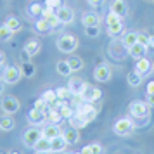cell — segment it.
<instances>
[{"label": "cell", "mask_w": 154, "mask_h": 154, "mask_svg": "<svg viewBox=\"0 0 154 154\" xmlns=\"http://www.w3.org/2000/svg\"><path fill=\"white\" fill-rule=\"evenodd\" d=\"M57 49L61 50L63 54H71L78 49V38L71 33H64L57 38Z\"/></svg>", "instance_id": "6da1fadb"}, {"label": "cell", "mask_w": 154, "mask_h": 154, "mask_svg": "<svg viewBox=\"0 0 154 154\" xmlns=\"http://www.w3.org/2000/svg\"><path fill=\"white\" fill-rule=\"evenodd\" d=\"M106 24H107V35L109 36H119L123 33V21L118 14H114L109 11V14L106 17Z\"/></svg>", "instance_id": "7a4b0ae2"}, {"label": "cell", "mask_w": 154, "mask_h": 154, "mask_svg": "<svg viewBox=\"0 0 154 154\" xmlns=\"http://www.w3.org/2000/svg\"><path fill=\"white\" fill-rule=\"evenodd\" d=\"M133 128H135V125H133V121L130 118H119L112 126V132L119 135V137H128L133 132Z\"/></svg>", "instance_id": "3957f363"}, {"label": "cell", "mask_w": 154, "mask_h": 154, "mask_svg": "<svg viewBox=\"0 0 154 154\" xmlns=\"http://www.w3.org/2000/svg\"><path fill=\"white\" fill-rule=\"evenodd\" d=\"M21 78H23L21 68H17V66H5V69L2 73V82L7 85H16Z\"/></svg>", "instance_id": "277c9868"}, {"label": "cell", "mask_w": 154, "mask_h": 154, "mask_svg": "<svg viewBox=\"0 0 154 154\" xmlns=\"http://www.w3.org/2000/svg\"><path fill=\"white\" fill-rule=\"evenodd\" d=\"M75 112H76V114H80V116H82L87 123H90V121H94V119L97 118V109L94 107V104H92V102H82V104L78 106V109Z\"/></svg>", "instance_id": "5b68a950"}, {"label": "cell", "mask_w": 154, "mask_h": 154, "mask_svg": "<svg viewBox=\"0 0 154 154\" xmlns=\"http://www.w3.org/2000/svg\"><path fill=\"white\" fill-rule=\"evenodd\" d=\"M128 111H130V114H132L133 118L144 119V118H147V116H149V106H147V102L135 100V102H132V104H130Z\"/></svg>", "instance_id": "8992f818"}, {"label": "cell", "mask_w": 154, "mask_h": 154, "mask_svg": "<svg viewBox=\"0 0 154 154\" xmlns=\"http://www.w3.org/2000/svg\"><path fill=\"white\" fill-rule=\"evenodd\" d=\"M0 107H2V111L5 112V114H16V112L19 111V107H21V104H19V100L14 97V95H7V97L2 99V102H0Z\"/></svg>", "instance_id": "52a82bcc"}, {"label": "cell", "mask_w": 154, "mask_h": 154, "mask_svg": "<svg viewBox=\"0 0 154 154\" xmlns=\"http://www.w3.org/2000/svg\"><path fill=\"white\" fill-rule=\"evenodd\" d=\"M40 139H42V130H38L35 126H33V128H28L26 132L23 133V144L26 147H29V149H33L35 144Z\"/></svg>", "instance_id": "ba28073f"}, {"label": "cell", "mask_w": 154, "mask_h": 154, "mask_svg": "<svg viewBox=\"0 0 154 154\" xmlns=\"http://www.w3.org/2000/svg\"><path fill=\"white\" fill-rule=\"evenodd\" d=\"M102 97V92H100V88H97V87H92V85H87V88H85V92L82 94V102H97L99 99Z\"/></svg>", "instance_id": "9c48e42d"}, {"label": "cell", "mask_w": 154, "mask_h": 154, "mask_svg": "<svg viewBox=\"0 0 154 154\" xmlns=\"http://www.w3.org/2000/svg\"><path fill=\"white\" fill-rule=\"evenodd\" d=\"M87 82H83L82 78H71L69 83H68V88H69L71 95H75V97H82V94L85 92V88H87Z\"/></svg>", "instance_id": "30bf717a"}, {"label": "cell", "mask_w": 154, "mask_h": 154, "mask_svg": "<svg viewBox=\"0 0 154 154\" xmlns=\"http://www.w3.org/2000/svg\"><path fill=\"white\" fill-rule=\"evenodd\" d=\"M56 16L59 17L61 24H71V23L75 21V11L71 7H68V5H63V7L57 9Z\"/></svg>", "instance_id": "8fae6325"}, {"label": "cell", "mask_w": 154, "mask_h": 154, "mask_svg": "<svg viewBox=\"0 0 154 154\" xmlns=\"http://www.w3.org/2000/svg\"><path fill=\"white\" fill-rule=\"evenodd\" d=\"M112 76V71L109 66H106V64H100V66H97L95 69H94V78L97 80V82H100V83H106V82H109Z\"/></svg>", "instance_id": "7c38bea8"}, {"label": "cell", "mask_w": 154, "mask_h": 154, "mask_svg": "<svg viewBox=\"0 0 154 154\" xmlns=\"http://www.w3.org/2000/svg\"><path fill=\"white\" fill-rule=\"evenodd\" d=\"M59 135H63V132H61L59 125L47 123V125L42 128V137H45V139H49V140H54L56 137H59Z\"/></svg>", "instance_id": "4fadbf2b"}, {"label": "cell", "mask_w": 154, "mask_h": 154, "mask_svg": "<svg viewBox=\"0 0 154 154\" xmlns=\"http://www.w3.org/2000/svg\"><path fill=\"white\" fill-rule=\"evenodd\" d=\"M23 50H24L29 57H33V56H36V54L42 50V42H40L38 38H29L28 42L24 43V49Z\"/></svg>", "instance_id": "5bb4252c"}, {"label": "cell", "mask_w": 154, "mask_h": 154, "mask_svg": "<svg viewBox=\"0 0 154 154\" xmlns=\"http://www.w3.org/2000/svg\"><path fill=\"white\" fill-rule=\"evenodd\" d=\"M28 121L31 123V125L38 126V125H43V123L47 121V118H45V112L43 111H38V109L33 107V109L28 112Z\"/></svg>", "instance_id": "9a60e30c"}, {"label": "cell", "mask_w": 154, "mask_h": 154, "mask_svg": "<svg viewBox=\"0 0 154 154\" xmlns=\"http://www.w3.org/2000/svg\"><path fill=\"white\" fill-rule=\"evenodd\" d=\"M82 24H83L85 28H88V26H99L100 24V16L97 12H85L82 16Z\"/></svg>", "instance_id": "2e32d148"}, {"label": "cell", "mask_w": 154, "mask_h": 154, "mask_svg": "<svg viewBox=\"0 0 154 154\" xmlns=\"http://www.w3.org/2000/svg\"><path fill=\"white\" fill-rule=\"evenodd\" d=\"M128 50V56L133 57L135 61H139V59H142V57H146V52H147V47L146 45H142V43H135V45H132Z\"/></svg>", "instance_id": "e0dca14e"}, {"label": "cell", "mask_w": 154, "mask_h": 154, "mask_svg": "<svg viewBox=\"0 0 154 154\" xmlns=\"http://www.w3.org/2000/svg\"><path fill=\"white\" fill-rule=\"evenodd\" d=\"M109 11L114 12V14H118L119 17H123V16H126V12H128V5H126L125 0H112Z\"/></svg>", "instance_id": "ac0fdd59"}, {"label": "cell", "mask_w": 154, "mask_h": 154, "mask_svg": "<svg viewBox=\"0 0 154 154\" xmlns=\"http://www.w3.org/2000/svg\"><path fill=\"white\" fill-rule=\"evenodd\" d=\"M63 137L66 139L68 144L75 146V144H78V140H80V132H78V128H75V126H69V128H66L63 132Z\"/></svg>", "instance_id": "d6986e66"}, {"label": "cell", "mask_w": 154, "mask_h": 154, "mask_svg": "<svg viewBox=\"0 0 154 154\" xmlns=\"http://www.w3.org/2000/svg\"><path fill=\"white\" fill-rule=\"evenodd\" d=\"M33 149H35V152H52V140L42 137V139L35 144Z\"/></svg>", "instance_id": "ffe728a7"}, {"label": "cell", "mask_w": 154, "mask_h": 154, "mask_svg": "<svg viewBox=\"0 0 154 154\" xmlns=\"http://www.w3.org/2000/svg\"><path fill=\"white\" fill-rule=\"evenodd\" d=\"M5 26H7L12 33H17V31H21V28H23V24H21V21L16 17V16H7L5 17V23H4Z\"/></svg>", "instance_id": "44dd1931"}, {"label": "cell", "mask_w": 154, "mask_h": 154, "mask_svg": "<svg viewBox=\"0 0 154 154\" xmlns=\"http://www.w3.org/2000/svg\"><path fill=\"white\" fill-rule=\"evenodd\" d=\"M69 146L68 142H66V139H64L63 135H59V137H56V139L52 140V152H63V151H66V147Z\"/></svg>", "instance_id": "7402d4cb"}, {"label": "cell", "mask_w": 154, "mask_h": 154, "mask_svg": "<svg viewBox=\"0 0 154 154\" xmlns=\"http://www.w3.org/2000/svg\"><path fill=\"white\" fill-rule=\"evenodd\" d=\"M135 71L139 73V75H147L149 71H151V61L147 59V57H142V59H139L137 61V64H135Z\"/></svg>", "instance_id": "603a6c76"}, {"label": "cell", "mask_w": 154, "mask_h": 154, "mask_svg": "<svg viewBox=\"0 0 154 154\" xmlns=\"http://www.w3.org/2000/svg\"><path fill=\"white\" fill-rule=\"evenodd\" d=\"M19 68H21V73H23V76H24V78H33L36 75V66L31 63V61L23 63Z\"/></svg>", "instance_id": "cb8c5ba5"}, {"label": "cell", "mask_w": 154, "mask_h": 154, "mask_svg": "<svg viewBox=\"0 0 154 154\" xmlns=\"http://www.w3.org/2000/svg\"><path fill=\"white\" fill-rule=\"evenodd\" d=\"M14 128H16V121L11 118V114H5V116L0 118V130L2 132H11Z\"/></svg>", "instance_id": "d4e9b609"}, {"label": "cell", "mask_w": 154, "mask_h": 154, "mask_svg": "<svg viewBox=\"0 0 154 154\" xmlns=\"http://www.w3.org/2000/svg\"><path fill=\"white\" fill-rule=\"evenodd\" d=\"M35 31L36 33H40V35H47V33H50L52 31V26L49 24V21L47 19H36L35 23Z\"/></svg>", "instance_id": "484cf974"}, {"label": "cell", "mask_w": 154, "mask_h": 154, "mask_svg": "<svg viewBox=\"0 0 154 154\" xmlns=\"http://www.w3.org/2000/svg\"><path fill=\"white\" fill-rule=\"evenodd\" d=\"M137 35H139V33H135V31H128V33H125V35L121 36V43H123V47H125V49H130L132 45H135V43H137Z\"/></svg>", "instance_id": "4316f807"}, {"label": "cell", "mask_w": 154, "mask_h": 154, "mask_svg": "<svg viewBox=\"0 0 154 154\" xmlns=\"http://www.w3.org/2000/svg\"><path fill=\"white\" fill-rule=\"evenodd\" d=\"M45 118H47V123H54V125H59L64 119L61 116V112L56 111V109H50V107H49V111L45 112Z\"/></svg>", "instance_id": "83f0119b"}, {"label": "cell", "mask_w": 154, "mask_h": 154, "mask_svg": "<svg viewBox=\"0 0 154 154\" xmlns=\"http://www.w3.org/2000/svg\"><path fill=\"white\" fill-rule=\"evenodd\" d=\"M56 69H57V73L61 75V76H69L71 73V68H69V63L68 61H57V64H56Z\"/></svg>", "instance_id": "f1b7e54d"}, {"label": "cell", "mask_w": 154, "mask_h": 154, "mask_svg": "<svg viewBox=\"0 0 154 154\" xmlns=\"http://www.w3.org/2000/svg\"><path fill=\"white\" fill-rule=\"evenodd\" d=\"M126 82H128L130 87H139V85L142 83V75H139L137 71L133 69V71H130V73L126 75Z\"/></svg>", "instance_id": "f546056e"}, {"label": "cell", "mask_w": 154, "mask_h": 154, "mask_svg": "<svg viewBox=\"0 0 154 154\" xmlns=\"http://www.w3.org/2000/svg\"><path fill=\"white\" fill-rule=\"evenodd\" d=\"M80 152L82 154H104V147L100 144H90V146H85Z\"/></svg>", "instance_id": "4dcf8cb0"}, {"label": "cell", "mask_w": 154, "mask_h": 154, "mask_svg": "<svg viewBox=\"0 0 154 154\" xmlns=\"http://www.w3.org/2000/svg\"><path fill=\"white\" fill-rule=\"evenodd\" d=\"M68 63H69V68H71L73 73L82 71V69H83V66H85V63H83V59H82V57H71Z\"/></svg>", "instance_id": "1f68e13d"}, {"label": "cell", "mask_w": 154, "mask_h": 154, "mask_svg": "<svg viewBox=\"0 0 154 154\" xmlns=\"http://www.w3.org/2000/svg\"><path fill=\"white\" fill-rule=\"evenodd\" d=\"M12 36H14V33H12L5 24H2V26H0V42H2V43L11 42V40H12Z\"/></svg>", "instance_id": "d6a6232c"}, {"label": "cell", "mask_w": 154, "mask_h": 154, "mask_svg": "<svg viewBox=\"0 0 154 154\" xmlns=\"http://www.w3.org/2000/svg\"><path fill=\"white\" fill-rule=\"evenodd\" d=\"M87 125H88V123H87L80 114H76V112L69 118V126H75V128H83V126H87Z\"/></svg>", "instance_id": "836d02e7"}, {"label": "cell", "mask_w": 154, "mask_h": 154, "mask_svg": "<svg viewBox=\"0 0 154 154\" xmlns=\"http://www.w3.org/2000/svg\"><path fill=\"white\" fill-rule=\"evenodd\" d=\"M43 9L45 7H42V4H38V2H31V4L28 5V12H29V16H42Z\"/></svg>", "instance_id": "e575fe53"}, {"label": "cell", "mask_w": 154, "mask_h": 154, "mask_svg": "<svg viewBox=\"0 0 154 154\" xmlns=\"http://www.w3.org/2000/svg\"><path fill=\"white\" fill-rule=\"evenodd\" d=\"M56 94H57V99H63V100H68L71 97V92L68 87H59V88H56Z\"/></svg>", "instance_id": "d590c367"}, {"label": "cell", "mask_w": 154, "mask_h": 154, "mask_svg": "<svg viewBox=\"0 0 154 154\" xmlns=\"http://www.w3.org/2000/svg\"><path fill=\"white\" fill-rule=\"evenodd\" d=\"M33 107H35V109H38V111L47 112L50 106H49V102H47V100H43V99L40 97V99H36V100H35V106H33Z\"/></svg>", "instance_id": "8d00e7d4"}, {"label": "cell", "mask_w": 154, "mask_h": 154, "mask_svg": "<svg viewBox=\"0 0 154 154\" xmlns=\"http://www.w3.org/2000/svg\"><path fill=\"white\" fill-rule=\"evenodd\" d=\"M59 112H61V116H63L64 119H69L73 114H75V111H73V107H71L69 104H66V106H63L61 109H59Z\"/></svg>", "instance_id": "74e56055"}, {"label": "cell", "mask_w": 154, "mask_h": 154, "mask_svg": "<svg viewBox=\"0 0 154 154\" xmlns=\"http://www.w3.org/2000/svg\"><path fill=\"white\" fill-rule=\"evenodd\" d=\"M42 99H43V100H47V102H49V106H50V104H52V102L57 99L56 90H45V92L42 94Z\"/></svg>", "instance_id": "f35d334b"}, {"label": "cell", "mask_w": 154, "mask_h": 154, "mask_svg": "<svg viewBox=\"0 0 154 154\" xmlns=\"http://www.w3.org/2000/svg\"><path fill=\"white\" fill-rule=\"evenodd\" d=\"M99 33H100L99 26H88V28H85V35L88 36V38H97Z\"/></svg>", "instance_id": "ab89813d"}, {"label": "cell", "mask_w": 154, "mask_h": 154, "mask_svg": "<svg viewBox=\"0 0 154 154\" xmlns=\"http://www.w3.org/2000/svg\"><path fill=\"white\" fill-rule=\"evenodd\" d=\"M43 19H47V21H49V24L52 26V29L57 28V26L61 24V21H59V17L56 16V12H54V14H50V16H47V17H43Z\"/></svg>", "instance_id": "60d3db41"}, {"label": "cell", "mask_w": 154, "mask_h": 154, "mask_svg": "<svg viewBox=\"0 0 154 154\" xmlns=\"http://www.w3.org/2000/svg\"><path fill=\"white\" fill-rule=\"evenodd\" d=\"M45 7L57 11L59 7H63V0H45Z\"/></svg>", "instance_id": "b9f144b4"}, {"label": "cell", "mask_w": 154, "mask_h": 154, "mask_svg": "<svg viewBox=\"0 0 154 154\" xmlns=\"http://www.w3.org/2000/svg\"><path fill=\"white\" fill-rule=\"evenodd\" d=\"M137 43H142V45H146L147 47V43H149V35H146V33H139L137 35ZM149 49V47H147Z\"/></svg>", "instance_id": "7bdbcfd3"}, {"label": "cell", "mask_w": 154, "mask_h": 154, "mask_svg": "<svg viewBox=\"0 0 154 154\" xmlns=\"http://www.w3.org/2000/svg\"><path fill=\"white\" fill-rule=\"evenodd\" d=\"M88 4H90L92 7H100V5H104L106 0H87Z\"/></svg>", "instance_id": "ee69618b"}, {"label": "cell", "mask_w": 154, "mask_h": 154, "mask_svg": "<svg viewBox=\"0 0 154 154\" xmlns=\"http://www.w3.org/2000/svg\"><path fill=\"white\" fill-rule=\"evenodd\" d=\"M147 95H154V82L147 83Z\"/></svg>", "instance_id": "f6af8a7d"}, {"label": "cell", "mask_w": 154, "mask_h": 154, "mask_svg": "<svg viewBox=\"0 0 154 154\" xmlns=\"http://www.w3.org/2000/svg\"><path fill=\"white\" fill-rule=\"evenodd\" d=\"M147 106L151 107V109H154V95H147Z\"/></svg>", "instance_id": "bcb514c9"}, {"label": "cell", "mask_w": 154, "mask_h": 154, "mask_svg": "<svg viewBox=\"0 0 154 154\" xmlns=\"http://www.w3.org/2000/svg\"><path fill=\"white\" fill-rule=\"evenodd\" d=\"M147 47H149V49H154V36L152 35H149V43H147Z\"/></svg>", "instance_id": "7dc6e473"}, {"label": "cell", "mask_w": 154, "mask_h": 154, "mask_svg": "<svg viewBox=\"0 0 154 154\" xmlns=\"http://www.w3.org/2000/svg\"><path fill=\"white\" fill-rule=\"evenodd\" d=\"M4 63H5V54L0 50V64H4Z\"/></svg>", "instance_id": "c3c4849f"}, {"label": "cell", "mask_w": 154, "mask_h": 154, "mask_svg": "<svg viewBox=\"0 0 154 154\" xmlns=\"http://www.w3.org/2000/svg\"><path fill=\"white\" fill-rule=\"evenodd\" d=\"M4 69H5V63L0 64V73H4Z\"/></svg>", "instance_id": "681fc988"}, {"label": "cell", "mask_w": 154, "mask_h": 154, "mask_svg": "<svg viewBox=\"0 0 154 154\" xmlns=\"http://www.w3.org/2000/svg\"><path fill=\"white\" fill-rule=\"evenodd\" d=\"M2 92H4V82H0V95H2Z\"/></svg>", "instance_id": "f907efd6"}, {"label": "cell", "mask_w": 154, "mask_h": 154, "mask_svg": "<svg viewBox=\"0 0 154 154\" xmlns=\"http://www.w3.org/2000/svg\"><path fill=\"white\" fill-rule=\"evenodd\" d=\"M59 154H75V152H69V151H63V152H59Z\"/></svg>", "instance_id": "816d5d0a"}, {"label": "cell", "mask_w": 154, "mask_h": 154, "mask_svg": "<svg viewBox=\"0 0 154 154\" xmlns=\"http://www.w3.org/2000/svg\"><path fill=\"white\" fill-rule=\"evenodd\" d=\"M35 154H50V152H35Z\"/></svg>", "instance_id": "f5cc1de1"}, {"label": "cell", "mask_w": 154, "mask_h": 154, "mask_svg": "<svg viewBox=\"0 0 154 154\" xmlns=\"http://www.w3.org/2000/svg\"><path fill=\"white\" fill-rule=\"evenodd\" d=\"M75 154H82V152H75Z\"/></svg>", "instance_id": "db71d44e"}, {"label": "cell", "mask_w": 154, "mask_h": 154, "mask_svg": "<svg viewBox=\"0 0 154 154\" xmlns=\"http://www.w3.org/2000/svg\"><path fill=\"white\" fill-rule=\"evenodd\" d=\"M151 2H154V0H151Z\"/></svg>", "instance_id": "11a10c76"}]
</instances>
